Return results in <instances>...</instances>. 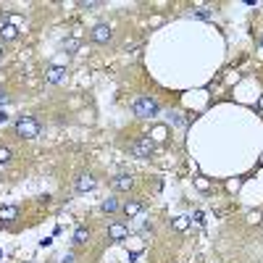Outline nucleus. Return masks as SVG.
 Segmentation results:
<instances>
[{
  "label": "nucleus",
  "instance_id": "obj_20",
  "mask_svg": "<svg viewBox=\"0 0 263 263\" xmlns=\"http://www.w3.org/2000/svg\"><path fill=\"white\" fill-rule=\"evenodd\" d=\"M261 48H263V37H261Z\"/></svg>",
  "mask_w": 263,
  "mask_h": 263
},
{
  "label": "nucleus",
  "instance_id": "obj_14",
  "mask_svg": "<svg viewBox=\"0 0 263 263\" xmlns=\"http://www.w3.org/2000/svg\"><path fill=\"white\" fill-rule=\"evenodd\" d=\"M87 239H90V231L84 229V227H79V229L74 231V245H84Z\"/></svg>",
  "mask_w": 263,
  "mask_h": 263
},
{
  "label": "nucleus",
  "instance_id": "obj_5",
  "mask_svg": "<svg viewBox=\"0 0 263 263\" xmlns=\"http://www.w3.org/2000/svg\"><path fill=\"white\" fill-rule=\"evenodd\" d=\"M127 234H129V229L124 227L121 221H113L111 227H108V237H111L113 242H121V239H127Z\"/></svg>",
  "mask_w": 263,
  "mask_h": 263
},
{
  "label": "nucleus",
  "instance_id": "obj_18",
  "mask_svg": "<svg viewBox=\"0 0 263 263\" xmlns=\"http://www.w3.org/2000/svg\"><path fill=\"white\" fill-rule=\"evenodd\" d=\"M164 134H166V129H164V127L156 129V137H153V142H156V140H164Z\"/></svg>",
  "mask_w": 263,
  "mask_h": 263
},
{
  "label": "nucleus",
  "instance_id": "obj_1",
  "mask_svg": "<svg viewBox=\"0 0 263 263\" xmlns=\"http://www.w3.org/2000/svg\"><path fill=\"white\" fill-rule=\"evenodd\" d=\"M161 111V105H158V100H153V98H137L134 103H132V113L137 116V119H153Z\"/></svg>",
  "mask_w": 263,
  "mask_h": 263
},
{
  "label": "nucleus",
  "instance_id": "obj_21",
  "mask_svg": "<svg viewBox=\"0 0 263 263\" xmlns=\"http://www.w3.org/2000/svg\"><path fill=\"white\" fill-rule=\"evenodd\" d=\"M0 56H3V48H0Z\"/></svg>",
  "mask_w": 263,
  "mask_h": 263
},
{
  "label": "nucleus",
  "instance_id": "obj_3",
  "mask_svg": "<svg viewBox=\"0 0 263 263\" xmlns=\"http://www.w3.org/2000/svg\"><path fill=\"white\" fill-rule=\"evenodd\" d=\"M153 150H156L153 137H142V140H137L134 145H132V156H134V158H150Z\"/></svg>",
  "mask_w": 263,
  "mask_h": 263
},
{
  "label": "nucleus",
  "instance_id": "obj_15",
  "mask_svg": "<svg viewBox=\"0 0 263 263\" xmlns=\"http://www.w3.org/2000/svg\"><path fill=\"white\" fill-rule=\"evenodd\" d=\"M11 148H3V145H0V166H5V164H11Z\"/></svg>",
  "mask_w": 263,
  "mask_h": 263
},
{
  "label": "nucleus",
  "instance_id": "obj_11",
  "mask_svg": "<svg viewBox=\"0 0 263 263\" xmlns=\"http://www.w3.org/2000/svg\"><path fill=\"white\" fill-rule=\"evenodd\" d=\"M140 211H142V200H129V203L124 205V213L127 216H137Z\"/></svg>",
  "mask_w": 263,
  "mask_h": 263
},
{
  "label": "nucleus",
  "instance_id": "obj_17",
  "mask_svg": "<svg viewBox=\"0 0 263 263\" xmlns=\"http://www.w3.org/2000/svg\"><path fill=\"white\" fill-rule=\"evenodd\" d=\"M79 5H82V8H98V0H79Z\"/></svg>",
  "mask_w": 263,
  "mask_h": 263
},
{
  "label": "nucleus",
  "instance_id": "obj_16",
  "mask_svg": "<svg viewBox=\"0 0 263 263\" xmlns=\"http://www.w3.org/2000/svg\"><path fill=\"white\" fill-rule=\"evenodd\" d=\"M192 16H197V19H211V8H205V5H200V8L192 11Z\"/></svg>",
  "mask_w": 263,
  "mask_h": 263
},
{
  "label": "nucleus",
  "instance_id": "obj_12",
  "mask_svg": "<svg viewBox=\"0 0 263 263\" xmlns=\"http://www.w3.org/2000/svg\"><path fill=\"white\" fill-rule=\"evenodd\" d=\"M190 221H192V219H187V216H176V219L171 221V227H174L176 231H187V229H190Z\"/></svg>",
  "mask_w": 263,
  "mask_h": 263
},
{
  "label": "nucleus",
  "instance_id": "obj_13",
  "mask_svg": "<svg viewBox=\"0 0 263 263\" xmlns=\"http://www.w3.org/2000/svg\"><path fill=\"white\" fill-rule=\"evenodd\" d=\"M100 208H103V213H116V211H119V200H116V197H108V200H103V205H100Z\"/></svg>",
  "mask_w": 263,
  "mask_h": 263
},
{
  "label": "nucleus",
  "instance_id": "obj_8",
  "mask_svg": "<svg viewBox=\"0 0 263 263\" xmlns=\"http://www.w3.org/2000/svg\"><path fill=\"white\" fill-rule=\"evenodd\" d=\"M113 187L119 192H129L132 187H134V179H132L129 174H121V176H116V179H113Z\"/></svg>",
  "mask_w": 263,
  "mask_h": 263
},
{
  "label": "nucleus",
  "instance_id": "obj_4",
  "mask_svg": "<svg viewBox=\"0 0 263 263\" xmlns=\"http://www.w3.org/2000/svg\"><path fill=\"white\" fill-rule=\"evenodd\" d=\"M90 37H92L95 42L105 45V42H111V40H113V32H111V27H108V24H98V27L90 32Z\"/></svg>",
  "mask_w": 263,
  "mask_h": 263
},
{
  "label": "nucleus",
  "instance_id": "obj_9",
  "mask_svg": "<svg viewBox=\"0 0 263 263\" xmlns=\"http://www.w3.org/2000/svg\"><path fill=\"white\" fill-rule=\"evenodd\" d=\"M19 219V208H13V205H3L0 208V221H16Z\"/></svg>",
  "mask_w": 263,
  "mask_h": 263
},
{
  "label": "nucleus",
  "instance_id": "obj_6",
  "mask_svg": "<svg viewBox=\"0 0 263 263\" xmlns=\"http://www.w3.org/2000/svg\"><path fill=\"white\" fill-rule=\"evenodd\" d=\"M98 187V182H95V176L92 174H79L76 176V190L79 192H92Z\"/></svg>",
  "mask_w": 263,
  "mask_h": 263
},
{
  "label": "nucleus",
  "instance_id": "obj_2",
  "mask_svg": "<svg viewBox=\"0 0 263 263\" xmlns=\"http://www.w3.org/2000/svg\"><path fill=\"white\" fill-rule=\"evenodd\" d=\"M37 134H40V121L34 116H21L16 121V137H21V140H34Z\"/></svg>",
  "mask_w": 263,
  "mask_h": 263
},
{
  "label": "nucleus",
  "instance_id": "obj_19",
  "mask_svg": "<svg viewBox=\"0 0 263 263\" xmlns=\"http://www.w3.org/2000/svg\"><path fill=\"white\" fill-rule=\"evenodd\" d=\"M192 221H195V224H203V213H200V211H197L195 216H192Z\"/></svg>",
  "mask_w": 263,
  "mask_h": 263
},
{
  "label": "nucleus",
  "instance_id": "obj_7",
  "mask_svg": "<svg viewBox=\"0 0 263 263\" xmlns=\"http://www.w3.org/2000/svg\"><path fill=\"white\" fill-rule=\"evenodd\" d=\"M64 76H66V68L64 66H50L48 74H45V79H48L50 84H58V82H64Z\"/></svg>",
  "mask_w": 263,
  "mask_h": 263
},
{
  "label": "nucleus",
  "instance_id": "obj_10",
  "mask_svg": "<svg viewBox=\"0 0 263 263\" xmlns=\"http://www.w3.org/2000/svg\"><path fill=\"white\" fill-rule=\"evenodd\" d=\"M19 37V29L13 27V24H3V29H0V40H5V42H11V40H16Z\"/></svg>",
  "mask_w": 263,
  "mask_h": 263
}]
</instances>
